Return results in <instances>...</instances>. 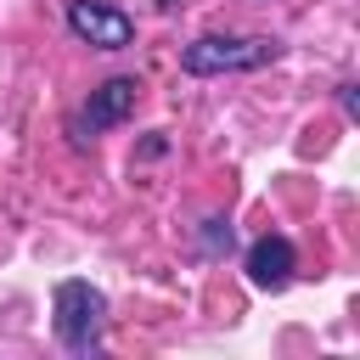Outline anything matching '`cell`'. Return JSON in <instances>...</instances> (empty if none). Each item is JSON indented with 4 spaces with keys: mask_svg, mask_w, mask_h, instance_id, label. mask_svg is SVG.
I'll list each match as a JSON object with an SVG mask.
<instances>
[{
    "mask_svg": "<svg viewBox=\"0 0 360 360\" xmlns=\"http://www.w3.org/2000/svg\"><path fill=\"white\" fill-rule=\"evenodd\" d=\"M107 332V292L90 281H62L56 287V338L68 354H96Z\"/></svg>",
    "mask_w": 360,
    "mask_h": 360,
    "instance_id": "1",
    "label": "cell"
},
{
    "mask_svg": "<svg viewBox=\"0 0 360 360\" xmlns=\"http://www.w3.org/2000/svg\"><path fill=\"white\" fill-rule=\"evenodd\" d=\"M276 39H231V34H202L180 51V68L191 79H214V73H248V68H264L276 62Z\"/></svg>",
    "mask_w": 360,
    "mask_h": 360,
    "instance_id": "2",
    "label": "cell"
},
{
    "mask_svg": "<svg viewBox=\"0 0 360 360\" xmlns=\"http://www.w3.org/2000/svg\"><path fill=\"white\" fill-rule=\"evenodd\" d=\"M135 96H141V84H135L129 73H112V79H101V84L90 90V101L79 107V118H73V141H96L101 129L124 124V118L135 112Z\"/></svg>",
    "mask_w": 360,
    "mask_h": 360,
    "instance_id": "3",
    "label": "cell"
},
{
    "mask_svg": "<svg viewBox=\"0 0 360 360\" xmlns=\"http://www.w3.org/2000/svg\"><path fill=\"white\" fill-rule=\"evenodd\" d=\"M68 28H73V39H84V45H96V51H124V45L135 39L129 11L101 6V0H68Z\"/></svg>",
    "mask_w": 360,
    "mask_h": 360,
    "instance_id": "4",
    "label": "cell"
},
{
    "mask_svg": "<svg viewBox=\"0 0 360 360\" xmlns=\"http://www.w3.org/2000/svg\"><path fill=\"white\" fill-rule=\"evenodd\" d=\"M292 270H298V253H292V242L287 236H259L253 248H248V281L259 287V292H281L287 281H292Z\"/></svg>",
    "mask_w": 360,
    "mask_h": 360,
    "instance_id": "5",
    "label": "cell"
},
{
    "mask_svg": "<svg viewBox=\"0 0 360 360\" xmlns=\"http://www.w3.org/2000/svg\"><path fill=\"white\" fill-rule=\"evenodd\" d=\"M197 242H202V253H208V259H225V253L236 248V231H231V219H219V214H214V219H202V225H197Z\"/></svg>",
    "mask_w": 360,
    "mask_h": 360,
    "instance_id": "6",
    "label": "cell"
}]
</instances>
